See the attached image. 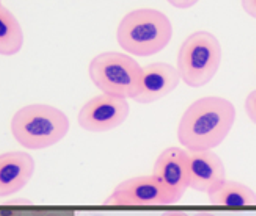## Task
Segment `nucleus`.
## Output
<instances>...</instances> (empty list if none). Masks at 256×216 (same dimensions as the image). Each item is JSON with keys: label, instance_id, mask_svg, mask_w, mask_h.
Wrapping results in <instances>:
<instances>
[{"label": "nucleus", "instance_id": "4468645a", "mask_svg": "<svg viewBox=\"0 0 256 216\" xmlns=\"http://www.w3.org/2000/svg\"><path fill=\"white\" fill-rule=\"evenodd\" d=\"M246 113L250 118V121L256 126V89L252 91L246 99Z\"/></svg>", "mask_w": 256, "mask_h": 216}, {"label": "nucleus", "instance_id": "1a4fd4ad", "mask_svg": "<svg viewBox=\"0 0 256 216\" xmlns=\"http://www.w3.org/2000/svg\"><path fill=\"white\" fill-rule=\"evenodd\" d=\"M190 182L188 188L210 195L226 180V169L214 151L188 152Z\"/></svg>", "mask_w": 256, "mask_h": 216}, {"label": "nucleus", "instance_id": "412c9836", "mask_svg": "<svg viewBox=\"0 0 256 216\" xmlns=\"http://www.w3.org/2000/svg\"><path fill=\"white\" fill-rule=\"evenodd\" d=\"M46 216H58V215H52V213H50V215H46Z\"/></svg>", "mask_w": 256, "mask_h": 216}, {"label": "nucleus", "instance_id": "f8f14e48", "mask_svg": "<svg viewBox=\"0 0 256 216\" xmlns=\"http://www.w3.org/2000/svg\"><path fill=\"white\" fill-rule=\"evenodd\" d=\"M209 201L214 206L226 207L256 206V193L246 184L236 180H225L214 193H210Z\"/></svg>", "mask_w": 256, "mask_h": 216}, {"label": "nucleus", "instance_id": "20e7f679", "mask_svg": "<svg viewBox=\"0 0 256 216\" xmlns=\"http://www.w3.org/2000/svg\"><path fill=\"white\" fill-rule=\"evenodd\" d=\"M90 78L102 94L136 99L142 88L143 67L129 55L104 52L92 60Z\"/></svg>", "mask_w": 256, "mask_h": 216}, {"label": "nucleus", "instance_id": "f03ea898", "mask_svg": "<svg viewBox=\"0 0 256 216\" xmlns=\"http://www.w3.org/2000/svg\"><path fill=\"white\" fill-rule=\"evenodd\" d=\"M173 38L168 16L159 9H134L121 19L116 39L121 49L134 56H152L162 52Z\"/></svg>", "mask_w": 256, "mask_h": 216}, {"label": "nucleus", "instance_id": "6e6552de", "mask_svg": "<svg viewBox=\"0 0 256 216\" xmlns=\"http://www.w3.org/2000/svg\"><path fill=\"white\" fill-rule=\"evenodd\" d=\"M152 176L166 188L176 202H180L190 182L188 151L182 147H168L154 163Z\"/></svg>", "mask_w": 256, "mask_h": 216}, {"label": "nucleus", "instance_id": "39448f33", "mask_svg": "<svg viewBox=\"0 0 256 216\" xmlns=\"http://www.w3.org/2000/svg\"><path fill=\"white\" fill-rule=\"evenodd\" d=\"M222 64V45L209 31H195L178 53V72L190 88H202L216 77Z\"/></svg>", "mask_w": 256, "mask_h": 216}, {"label": "nucleus", "instance_id": "9b49d317", "mask_svg": "<svg viewBox=\"0 0 256 216\" xmlns=\"http://www.w3.org/2000/svg\"><path fill=\"white\" fill-rule=\"evenodd\" d=\"M35 173V160L27 152L0 155V198L13 196L24 188Z\"/></svg>", "mask_w": 256, "mask_h": 216}, {"label": "nucleus", "instance_id": "f257e3e1", "mask_svg": "<svg viewBox=\"0 0 256 216\" xmlns=\"http://www.w3.org/2000/svg\"><path fill=\"white\" fill-rule=\"evenodd\" d=\"M236 121V107L225 97L208 96L188 107L178 126V140L188 152L212 151L226 140Z\"/></svg>", "mask_w": 256, "mask_h": 216}, {"label": "nucleus", "instance_id": "2eb2a0df", "mask_svg": "<svg viewBox=\"0 0 256 216\" xmlns=\"http://www.w3.org/2000/svg\"><path fill=\"white\" fill-rule=\"evenodd\" d=\"M166 2L178 9H188V8L195 6L200 0H166Z\"/></svg>", "mask_w": 256, "mask_h": 216}, {"label": "nucleus", "instance_id": "6ab92c4d", "mask_svg": "<svg viewBox=\"0 0 256 216\" xmlns=\"http://www.w3.org/2000/svg\"><path fill=\"white\" fill-rule=\"evenodd\" d=\"M162 216H188V215L184 213V212H166Z\"/></svg>", "mask_w": 256, "mask_h": 216}, {"label": "nucleus", "instance_id": "f3484780", "mask_svg": "<svg viewBox=\"0 0 256 216\" xmlns=\"http://www.w3.org/2000/svg\"><path fill=\"white\" fill-rule=\"evenodd\" d=\"M6 204L8 206H22V204H24V206H30L32 201H28V199H11Z\"/></svg>", "mask_w": 256, "mask_h": 216}, {"label": "nucleus", "instance_id": "a211bd4d", "mask_svg": "<svg viewBox=\"0 0 256 216\" xmlns=\"http://www.w3.org/2000/svg\"><path fill=\"white\" fill-rule=\"evenodd\" d=\"M0 216H20V212H18V210H0Z\"/></svg>", "mask_w": 256, "mask_h": 216}, {"label": "nucleus", "instance_id": "0eeeda50", "mask_svg": "<svg viewBox=\"0 0 256 216\" xmlns=\"http://www.w3.org/2000/svg\"><path fill=\"white\" fill-rule=\"evenodd\" d=\"M104 204L107 206H170V204H176V201L151 174L121 182Z\"/></svg>", "mask_w": 256, "mask_h": 216}, {"label": "nucleus", "instance_id": "9d476101", "mask_svg": "<svg viewBox=\"0 0 256 216\" xmlns=\"http://www.w3.org/2000/svg\"><path fill=\"white\" fill-rule=\"evenodd\" d=\"M181 82L180 72L168 63H152L143 67L142 88L137 97L138 104H152L174 91Z\"/></svg>", "mask_w": 256, "mask_h": 216}, {"label": "nucleus", "instance_id": "7ed1b4c3", "mask_svg": "<svg viewBox=\"0 0 256 216\" xmlns=\"http://www.w3.org/2000/svg\"><path fill=\"white\" fill-rule=\"evenodd\" d=\"M70 132V119L52 105L32 104L22 107L11 119V133L26 149L40 151L62 141Z\"/></svg>", "mask_w": 256, "mask_h": 216}, {"label": "nucleus", "instance_id": "423d86ee", "mask_svg": "<svg viewBox=\"0 0 256 216\" xmlns=\"http://www.w3.org/2000/svg\"><path fill=\"white\" fill-rule=\"evenodd\" d=\"M128 99L101 94L90 99L79 111V126L93 133H104L120 127L129 116Z\"/></svg>", "mask_w": 256, "mask_h": 216}, {"label": "nucleus", "instance_id": "aec40b11", "mask_svg": "<svg viewBox=\"0 0 256 216\" xmlns=\"http://www.w3.org/2000/svg\"><path fill=\"white\" fill-rule=\"evenodd\" d=\"M192 216H216V215H212V213H195Z\"/></svg>", "mask_w": 256, "mask_h": 216}, {"label": "nucleus", "instance_id": "dca6fc26", "mask_svg": "<svg viewBox=\"0 0 256 216\" xmlns=\"http://www.w3.org/2000/svg\"><path fill=\"white\" fill-rule=\"evenodd\" d=\"M242 8L248 16L256 19V0H242Z\"/></svg>", "mask_w": 256, "mask_h": 216}, {"label": "nucleus", "instance_id": "ddd939ff", "mask_svg": "<svg viewBox=\"0 0 256 216\" xmlns=\"http://www.w3.org/2000/svg\"><path fill=\"white\" fill-rule=\"evenodd\" d=\"M24 45V31L16 16L0 3V55L13 56Z\"/></svg>", "mask_w": 256, "mask_h": 216}]
</instances>
